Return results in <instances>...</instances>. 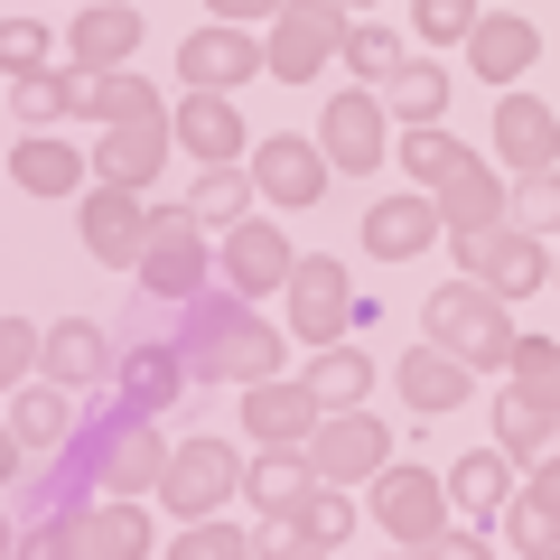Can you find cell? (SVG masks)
<instances>
[{"label": "cell", "instance_id": "cell-1", "mask_svg": "<svg viewBox=\"0 0 560 560\" xmlns=\"http://www.w3.org/2000/svg\"><path fill=\"white\" fill-rule=\"evenodd\" d=\"M178 355H187V374L197 383H261V374H280V327L271 318H253V300L243 290H197V300H178Z\"/></svg>", "mask_w": 560, "mask_h": 560}, {"label": "cell", "instance_id": "cell-2", "mask_svg": "<svg viewBox=\"0 0 560 560\" xmlns=\"http://www.w3.org/2000/svg\"><path fill=\"white\" fill-rule=\"evenodd\" d=\"M420 318H430V337H440L448 355L477 364V374H504V364H514V346H523V327L504 318V290H486L477 271H458L448 290H430V308H420Z\"/></svg>", "mask_w": 560, "mask_h": 560}, {"label": "cell", "instance_id": "cell-3", "mask_svg": "<svg viewBox=\"0 0 560 560\" xmlns=\"http://www.w3.org/2000/svg\"><path fill=\"white\" fill-rule=\"evenodd\" d=\"M75 467L103 486V495H150V486L168 477V448H160V430H150V411L121 401V411H103L94 430H75Z\"/></svg>", "mask_w": 560, "mask_h": 560}, {"label": "cell", "instance_id": "cell-4", "mask_svg": "<svg viewBox=\"0 0 560 560\" xmlns=\"http://www.w3.org/2000/svg\"><path fill=\"white\" fill-rule=\"evenodd\" d=\"M140 290H160V300H197L206 280H215V243H206V215L197 206H168L150 215V243H140Z\"/></svg>", "mask_w": 560, "mask_h": 560}, {"label": "cell", "instance_id": "cell-5", "mask_svg": "<svg viewBox=\"0 0 560 560\" xmlns=\"http://www.w3.org/2000/svg\"><path fill=\"white\" fill-rule=\"evenodd\" d=\"M261 47H271V75L280 84H318V66L346 57V10H337V0H290Z\"/></svg>", "mask_w": 560, "mask_h": 560}, {"label": "cell", "instance_id": "cell-6", "mask_svg": "<svg viewBox=\"0 0 560 560\" xmlns=\"http://www.w3.org/2000/svg\"><path fill=\"white\" fill-rule=\"evenodd\" d=\"M290 271H300V253H290V234H280V224H261V215L224 224V243H215V280H224V290L271 300V290H290Z\"/></svg>", "mask_w": 560, "mask_h": 560}, {"label": "cell", "instance_id": "cell-7", "mask_svg": "<svg viewBox=\"0 0 560 560\" xmlns=\"http://www.w3.org/2000/svg\"><path fill=\"white\" fill-rule=\"evenodd\" d=\"M160 495H168V514H178V523H197V514H215L224 495H243V458L224 440H178V448H168Z\"/></svg>", "mask_w": 560, "mask_h": 560}, {"label": "cell", "instance_id": "cell-8", "mask_svg": "<svg viewBox=\"0 0 560 560\" xmlns=\"http://www.w3.org/2000/svg\"><path fill=\"white\" fill-rule=\"evenodd\" d=\"M308 458H318V477H337V486L383 477V467H393V430H383L364 401H346V411H327L318 430H308Z\"/></svg>", "mask_w": 560, "mask_h": 560}, {"label": "cell", "instance_id": "cell-9", "mask_svg": "<svg viewBox=\"0 0 560 560\" xmlns=\"http://www.w3.org/2000/svg\"><path fill=\"white\" fill-rule=\"evenodd\" d=\"M280 300H290V337H300V346H337L346 327H355V280H346L327 253H318V261L300 253V271H290Z\"/></svg>", "mask_w": 560, "mask_h": 560}, {"label": "cell", "instance_id": "cell-10", "mask_svg": "<svg viewBox=\"0 0 560 560\" xmlns=\"http://www.w3.org/2000/svg\"><path fill=\"white\" fill-rule=\"evenodd\" d=\"M458 514V504H448V477H430V467H383L374 477V523L393 541H440V523Z\"/></svg>", "mask_w": 560, "mask_h": 560}, {"label": "cell", "instance_id": "cell-11", "mask_svg": "<svg viewBox=\"0 0 560 560\" xmlns=\"http://www.w3.org/2000/svg\"><path fill=\"white\" fill-rule=\"evenodd\" d=\"M178 75L206 84V94H243L253 75H271V47H253L234 20H215V28H187L178 38Z\"/></svg>", "mask_w": 560, "mask_h": 560}, {"label": "cell", "instance_id": "cell-12", "mask_svg": "<svg viewBox=\"0 0 560 560\" xmlns=\"http://www.w3.org/2000/svg\"><path fill=\"white\" fill-rule=\"evenodd\" d=\"M458 261L486 280V290H504V300L541 290V234H533V224H514V215H504L495 234H467V243H458Z\"/></svg>", "mask_w": 560, "mask_h": 560}, {"label": "cell", "instance_id": "cell-13", "mask_svg": "<svg viewBox=\"0 0 560 560\" xmlns=\"http://www.w3.org/2000/svg\"><path fill=\"white\" fill-rule=\"evenodd\" d=\"M327 168H337V160H327L318 140H300V131H271V140L253 150V187H261L271 206H318Z\"/></svg>", "mask_w": 560, "mask_h": 560}, {"label": "cell", "instance_id": "cell-14", "mask_svg": "<svg viewBox=\"0 0 560 560\" xmlns=\"http://www.w3.org/2000/svg\"><path fill=\"white\" fill-rule=\"evenodd\" d=\"M187 383H197V374H187L178 337H160V327H150V337H131V346H121V364H113V393H121V401H140V411L178 401Z\"/></svg>", "mask_w": 560, "mask_h": 560}, {"label": "cell", "instance_id": "cell-15", "mask_svg": "<svg viewBox=\"0 0 560 560\" xmlns=\"http://www.w3.org/2000/svg\"><path fill=\"white\" fill-rule=\"evenodd\" d=\"M467 383H477V364H467V355H448L440 337H430V346H411V355L393 364V393L411 401L420 420H440V411H458V401H467Z\"/></svg>", "mask_w": 560, "mask_h": 560}, {"label": "cell", "instance_id": "cell-16", "mask_svg": "<svg viewBox=\"0 0 560 560\" xmlns=\"http://www.w3.org/2000/svg\"><path fill=\"white\" fill-rule=\"evenodd\" d=\"M140 243H150V206H140V187L103 178L94 197H84V253H94V261H140Z\"/></svg>", "mask_w": 560, "mask_h": 560}, {"label": "cell", "instance_id": "cell-17", "mask_svg": "<svg viewBox=\"0 0 560 560\" xmlns=\"http://www.w3.org/2000/svg\"><path fill=\"white\" fill-rule=\"evenodd\" d=\"M318 486V458H308L300 440H261V458L243 467V504L253 514H271V523H290V504Z\"/></svg>", "mask_w": 560, "mask_h": 560}, {"label": "cell", "instance_id": "cell-18", "mask_svg": "<svg viewBox=\"0 0 560 560\" xmlns=\"http://www.w3.org/2000/svg\"><path fill=\"white\" fill-rule=\"evenodd\" d=\"M514 448H467V458H448V504H458L467 523H504V504H514Z\"/></svg>", "mask_w": 560, "mask_h": 560}, {"label": "cell", "instance_id": "cell-19", "mask_svg": "<svg viewBox=\"0 0 560 560\" xmlns=\"http://www.w3.org/2000/svg\"><path fill=\"white\" fill-rule=\"evenodd\" d=\"M495 150H504V168H560V113L541 94H504L495 103Z\"/></svg>", "mask_w": 560, "mask_h": 560}, {"label": "cell", "instance_id": "cell-20", "mask_svg": "<svg viewBox=\"0 0 560 560\" xmlns=\"http://www.w3.org/2000/svg\"><path fill=\"white\" fill-rule=\"evenodd\" d=\"M168 121H178V150H187V160H206V168L243 160V113H234V94H206V84H187V103H178Z\"/></svg>", "mask_w": 560, "mask_h": 560}, {"label": "cell", "instance_id": "cell-21", "mask_svg": "<svg viewBox=\"0 0 560 560\" xmlns=\"http://www.w3.org/2000/svg\"><path fill=\"white\" fill-rule=\"evenodd\" d=\"M440 234H448L440 197H383L374 215H364V253L374 261H411V253H430Z\"/></svg>", "mask_w": 560, "mask_h": 560}, {"label": "cell", "instance_id": "cell-22", "mask_svg": "<svg viewBox=\"0 0 560 560\" xmlns=\"http://www.w3.org/2000/svg\"><path fill=\"white\" fill-rule=\"evenodd\" d=\"M533 57H541V28L514 20V10H486V20L467 28V66H477L486 84H523V75H533Z\"/></svg>", "mask_w": 560, "mask_h": 560}, {"label": "cell", "instance_id": "cell-23", "mask_svg": "<svg viewBox=\"0 0 560 560\" xmlns=\"http://www.w3.org/2000/svg\"><path fill=\"white\" fill-rule=\"evenodd\" d=\"M318 411H327V401L308 393V383H280V374L243 383V430H253V440H308Z\"/></svg>", "mask_w": 560, "mask_h": 560}, {"label": "cell", "instance_id": "cell-24", "mask_svg": "<svg viewBox=\"0 0 560 560\" xmlns=\"http://www.w3.org/2000/svg\"><path fill=\"white\" fill-rule=\"evenodd\" d=\"M318 150L337 168H383V94H337L318 121Z\"/></svg>", "mask_w": 560, "mask_h": 560}, {"label": "cell", "instance_id": "cell-25", "mask_svg": "<svg viewBox=\"0 0 560 560\" xmlns=\"http://www.w3.org/2000/svg\"><path fill=\"white\" fill-rule=\"evenodd\" d=\"M140 47V10H121V0H84V20L66 28V57L84 66V75H103V66H121Z\"/></svg>", "mask_w": 560, "mask_h": 560}, {"label": "cell", "instance_id": "cell-26", "mask_svg": "<svg viewBox=\"0 0 560 560\" xmlns=\"http://www.w3.org/2000/svg\"><path fill=\"white\" fill-rule=\"evenodd\" d=\"M168 140H178V121H113V131H103V178H121V187H150L160 178V160H168Z\"/></svg>", "mask_w": 560, "mask_h": 560}, {"label": "cell", "instance_id": "cell-27", "mask_svg": "<svg viewBox=\"0 0 560 560\" xmlns=\"http://www.w3.org/2000/svg\"><path fill=\"white\" fill-rule=\"evenodd\" d=\"M440 215H448V234L467 243V234H495V224L514 215V197H504V178H495V168H477V160H467L458 178L440 187Z\"/></svg>", "mask_w": 560, "mask_h": 560}, {"label": "cell", "instance_id": "cell-28", "mask_svg": "<svg viewBox=\"0 0 560 560\" xmlns=\"http://www.w3.org/2000/svg\"><path fill=\"white\" fill-rule=\"evenodd\" d=\"M75 113H94L103 131H113V121H160L168 103L150 94L140 75H121V66H103V75H84V66H75Z\"/></svg>", "mask_w": 560, "mask_h": 560}, {"label": "cell", "instance_id": "cell-29", "mask_svg": "<svg viewBox=\"0 0 560 560\" xmlns=\"http://www.w3.org/2000/svg\"><path fill=\"white\" fill-rule=\"evenodd\" d=\"M121 364V346L103 337L94 318H66V327H47V374L57 383H103Z\"/></svg>", "mask_w": 560, "mask_h": 560}, {"label": "cell", "instance_id": "cell-30", "mask_svg": "<svg viewBox=\"0 0 560 560\" xmlns=\"http://www.w3.org/2000/svg\"><path fill=\"white\" fill-rule=\"evenodd\" d=\"M495 440L514 448L523 467H541V458H551V440H560V420H551V411H541V401L514 383V393H495Z\"/></svg>", "mask_w": 560, "mask_h": 560}, {"label": "cell", "instance_id": "cell-31", "mask_svg": "<svg viewBox=\"0 0 560 560\" xmlns=\"http://www.w3.org/2000/svg\"><path fill=\"white\" fill-rule=\"evenodd\" d=\"M10 168H20V187H28V197H75V187H84V160L66 150V140H38V131H28L20 150H10Z\"/></svg>", "mask_w": 560, "mask_h": 560}, {"label": "cell", "instance_id": "cell-32", "mask_svg": "<svg viewBox=\"0 0 560 560\" xmlns=\"http://www.w3.org/2000/svg\"><path fill=\"white\" fill-rule=\"evenodd\" d=\"M346 533H355V504L337 495V477H318L300 504H290V541H308V551H337Z\"/></svg>", "mask_w": 560, "mask_h": 560}, {"label": "cell", "instance_id": "cell-33", "mask_svg": "<svg viewBox=\"0 0 560 560\" xmlns=\"http://www.w3.org/2000/svg\"><path fill=\"white\" fill-rule=\"evenodd\" d=\"M308 393L327 401V411H346V401H364L374 393V355H364V346H318V374H308Z\"/></svg>", "mask_w": 560, "mask_h": 560}, {"label": "cell", "instance_id": "cell-34", "mask_svg": "<svg viewBox=\"0 0 560 560\" xmlns=\"http://www.w3.org/2000/svg\"><path fill=\"white\" fill-rule=\"evenodd\" d=\"M383 84H393V113H401V131H411V121H440V113H448V75H440L430 57H401Z\"/></svg>", "mask_w": 560, "mask_h": 560}, {"label": "cell", "instance_id": "cell-35", "mask_svg": "<svg viewBox=\"0 0 560 560\" xmlns=\"http://www.w3.org/2000/svg\"><path fill=\"white\" fill-rule=\"evenodd\" d=\"M401 168H411V178L430 187V197H440V187H448V178L467 168V150H458V140L440 131V121H411V131H401Z\"/></svg>", "mask_w": 560, "mask_h": 560}, {"label": "cell", "instance_id": "cell-36", "mask_svg": "<svg viewBox=\"0 0 560 560\" xmlns=\"http://www.w3.org/2000/svg\"><path fill=\"white\" fill-rule=\"evenodd\" d=\"M75 383H57V393H28V401H10V440H28V448H57V440H75Z\"/></svg>", "mask_w": 560, "mask_h": 560}, {"label": "cell", "instance_id": "cell-37", "mask_svg": "<svg viewBox=\"0 0 560 560\" xmlns=\"http://www.w3.org/2000/svg\"><path fill=\"white\" fill-rule=\"evenodd\" d=\"M10 113H20V131H38L47 113H75V75H47V66L10 75Z\"/></svg>", "mask_w": 560, "mask_h": 560}, {"label": "cell", "instance_id": "cell-38", "mask_svg": "<svg viewBox=\"0 0 560 560\" xmlns=\"http://www.w3.org/2000/svg\"><path fill=\"white\" fill-rule=\"evenodd\" d=\"M84 541H94L103 560H131V551H150V523H140V504H131V495H113L94 523H84Z\"/></svg>", "mask_w": 560, "mask_h": 560}, {"label": "cell", "instance_id": "cell-39", "mask_svg": "<svg viewBox=\"0 0 560 560\" xmlns=\"http://www.w3.org/2000/svg\"><path fill=\"white\" fill-rule=\"evenodd\" d=\"M243 197H261V187H253V168H234V160H224V168H206V178H197V197H187V206H197L206 224H243Z\"/></svg>", "mask_w": 560, "mask_h": 560}, {"label": "cell", "instance_id": "cell-40", "mask_svg": "<svg viewBox=\"0 0 560 560\" xmlns=\"http://www.w3.org/2000/svg\"><path fill=\"white\" fill-rule=\"evenodd\" d=\"M504 374H514L523 393H533L541 411L560 420V346H551V337H523V346H514V364H504Z\"/></svg>", "mask_w": 560, "mask_h": 560}, {"label": "cell", "instance_id": "cell-41", "mask_svg": "<svg viewBox=\"0 0 560 560\" xmlns=\"http://www.w3.org/2000/svg\"><path fill=\"white\" fill-rule=\"evenodd\" d=\"M346 66H355L364 84H383V75L401 66V38H393L383 20H346Z\"/></svg>", "mask_w": 560, "mask_h": 560}, {"label": "cell", "instance_id": "cell-42", "mask_svg": "<svg viewBox=\"0 0 560 560\" xmlns=\"http://www.w3.org/2000/svg\"><path fill=\"white\" fill-rule=\"evenodd\" d=\"M477 20H486L477 0H411V28H420L430 47H458V38H467Z\"/></svg>", "mask_w": 560, "mask_h": 560}, {"label": "cell", "instance_id": "cell-43", "mask_svg": "<svg viewBox=\"0 0 560 560\" xmlns=\"http://www.w3.org/2000/svg\"><path fill=\"white\" fill-rule=\"evenodd\" d=\"M514 224H533V234L560 224V168H523L514 178Z\"/></svg>", "mask_w": 560, "mask_h": 560}, {"label": "cell", "instance_id": "cell-44", "mask_svg": "<svg viewBox=\"0 0 560 560\" xmlns=\"http://www.w3.org/2000/svg\"><path fill=\"white\" fill-rule=\"evenodd\" d=\"M504 541H514V551H560V514H551L541 495L504 504Z\"/></svg>", "mask_w": 560, "mask_h": 560}, {"label": "cell", "instance_id": "cell-45", "mask_svg": "<svg viewBox=\"0 0 560 560\" xmlns=\"http://www.w3.org/2000/svg\"><path fill=\"white\" fill-rule=\"evenodd\" d=\"M168 551H187V560H224V551H243V533H234V523H215V514H197L178 541H168Z\"/></svg>", "mask_w": 560, "mask_h": 560}, {"label": "cell", "instance_id": "cell-46", "mask_svg": "<svg viewBox=\"0 0 560 560\" xmlns=\"http://www.w3.org/2000/svg\"><path fill=\"white\" fill-rule=\"evenodd\" d=\"M0 364H10V393H20L28 364H47V337H38L28 318H10V327H0Z\"/></svg>", "mask_w": 560, "mask_h": 560}, {"label": "cell", "instance_id": "cell-47", "mask_svg": "<svg viewBox=\"0 0 560 560\" xmlns=\"http://www.w3.org/2000/svg\"><path fill=\"white\" fill-rule=\"evenodd\" d=\"M280 10H290V0H206V20H280Z\"/></svg>", "mask_w": 560, "mask_h": 560}, {"label": "cell", "instance_id": "cell-48", "mask_svg": "<svg viewBox=\"0 0 560 560\" xmlns=\"http://www.w3.org/2000/svg\"><path fill=\"white\" fill-rule=\"evenodd\" d=\"M47 57V38H38V28H28V20H10V75H28V66H38Z\"/></svg>", "mask_w": 560, "mask_h": 560}, {"label": "cell", "instance_id": "cell-49", "mask_svg": "<svg viewBox=\"0 0 560 560\" xmlns=\"http://www.w3.org/2000/svg\"><path fill=\"white\" fill-rule=\"evenodd\" d=\"M533 495H541V504H551V514H560V448H551V458L533 467Z\"/></svg>", "mask_w": 560, "mask_h": 560}, {"label": "cell", "instance_id": "cell-50", "mask_svg": "<svg viewBox=\"0 0 560 560\" xmlns=\"http://www.w3.org/2000/svg\"><path fill=\"white\" fill-rule=\"evenodd\" d=\"M337 10H374V0H337Z\"/></svg>", "mask_w": 560, "mask_h": 560}, {"label": "cell", "instance_id": "cell-51", "mask_svg": "<svg viewBox=\"0 0 560 560\" xmlns=\"http://www.w3.org/2000/svg\"><path fill=\"white\" fill-rule=\"evenodd\" d=\"M551 280H560V261H551Z\"/></svg>", "mask_w": 560, "mask_h": 560}]
</instances>
